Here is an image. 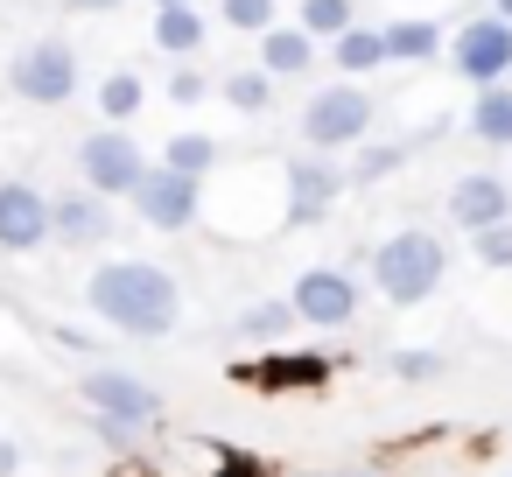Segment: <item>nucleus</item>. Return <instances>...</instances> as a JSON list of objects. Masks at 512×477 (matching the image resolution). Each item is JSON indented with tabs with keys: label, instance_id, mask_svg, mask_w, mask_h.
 <instances>
[{
	"label": "nucleus",
	"instance_id": "cd10ccee",
	"mask_svg": "<svg viewBox=\"0 0 512 477\" xmlns=\"http://www.w3.org/2000/svg\"><path fill=\"white\" fill-rule=\"evenodd\" d=\"M400 162H407V148H400V141H386V148H372V155H358V162H351V183H379V176H393Z\"/></svg>",
	"mask_w": 512,
	"mask_h": 477
},
{
	"label": "nucleus",
	"instance_id": "39448f33",
	"mask_svg": "<svg viewBox=\"0 0 512 477\" xmlns=\"http://www.w3.org/2000/svg\"><path fill=\"white\" fill-rule=\"evenodd\" d=\"M134 218L148 225V232H197V218H204V183L197 176H183V169H169V162H148V176L134 183Z\"/></svg>",
	"mask_w": 512,
	"mask_h": 477
},
{
	"label": "nucleus",
	"instance_id": "20e7f679",
	"mask_svg": "<svg viewBox=\"0 0 512 477\" xmlns=\"http://www.w3.org/2000/svg\"><path fill=\"white\" fill-rule=\"evenodd\" d=\"M8 92L29 99V106H71L78 99V50L64 36H36L15 50L8 64Z\"/></svg>",
	"mask_w": 512,
	"mask_h": 477
},
{
	"label": "nucleus",
	"instance_id": "412c9836",
	"mask_svg": "<svg viewBox=\"0 0 512 477\" xmlns=\"http://www.w3.org/2000/svg\"><path fill=\"white\" fill-rule=\"evenodd\" d=\"M295 323H302V316H295V302L281 295V302H253L232 330H239V337H253V344H288V330H295Z\"/></svg>",
	"mask_w": 512,
	"mask_h": 477
},
{
	"label": "nucleus",
	"instance_id": "7c9ffc66",
	"mask_svg": "<svg viewBox=\"0 0 512 477\" xmlns=\"http://www.w3.org/2000/svg\"><path fill=\"white\" fill-rule=\"evenodd\" d=\"M64 8H71V15H120L127 0H64Z\"/></svg>",
	"mask_w": 512,
	"mask_h": 477
},
{
	"label": "nucleus",
	"instance_id": "f8f14e48",
	"mask_svg": "<svg viewBox=\"0 0 512 477\" xmlns=\"http://www.w3.org/2000/svg\"><path fill=\"white\" fill-rule=\"evenodd\" d=\"M50 246V197L22 176L0 183V253H43Z\"/></svg>",
	"mask_w": 512,
	"mask_h": 477
},
{
	"label": "nucleus",
	"instance_id": "1a4fd4ad",
	"mask_svg": "<svg viewBox=\"0 0 512 477\" xmlns=\"http://www.w3.org/2000/svg\"><path fill=\"white\" fill-rule=\"evenodd\" d=\"M288 302H295L302 323H316V330H344V323H358L365 288H358V274H344V267H302L295 288H288Z\"/></svg>",
	"mask_w": 512,
	"mask_h": 477
},
{
	"label": "nucleus",
	"instance_id": "ddd939ff",
	"mask_svg": "<svg viewBox=\"0 0 512 477\" xmlns=\"http://www.w3.org/2000/svg\"><path fill=\"white\" fill-rule=\"evenodd\" d=\"M442 211L456 218V232H484V225L512 218V183H505V176H491V169H470V176H456V183H449Z\"/></svg>",
	"mask_w": 512,
	"mask_h": 477
},
{
	"label": "nucleus",
	"instance_id": "4468645a",
	"mask_svg": "<svg viewBox=\"0 0 512 477\" xmlns=\"http://www.w3.org/2000/svg\"><path fill=\"white\" fill-rule=\"evenodd\" d=\"M379 36H386V64H435L449 50V29L435 15H393Z\"/></svg>",
	"mask_w": 512,
	"mask_h": 477
},
{
	"label": "nucleus",
	"instance_id": "aec40b11",
	"mask_svg": "<svg viewBox=\"0 0 512 477\" xmlns=\"http://www.w3.org/2000/svg\"><path fill=\"white\" fill-rule=\"evenodd\" d=\"M141 106H148V85H141V71H106V78H99V113H106L113 127H127Z\"/></svg>",
	"mask_w": 512,
	"mask_h": 477
},
{
	"label": "nucleus",
	"instance_id": "473e14b6",
	"mask_svg": "<svg viewBox=\"0 0 512 477\" xmlns=\"http://www.w3.org/2000/svg\"><path fill=\"white\" fill-rule=\"evenodd\" d=\"M302 477H358V470H302Z\"/></svg>",
	"mask_w": 512,
	"mask_h": 477
},
{
	"label": "nucleus",
	"instance_id": "a878e982",
	"mask_svg": "<svg viewBox=\"0 0 512 477\" xmlns=\"http://www.w3.org/2000/svg\"><path fill=\"white\" fill-rule=\"evenodd\" d=\"M295 22H302L309 36H344V29L358 22V0H302Z\"/></svg>",
	"mask_w": 512,
	"mask_h": 477
},
{
	"label": "nucleus",
	"instance_id": "9d476101",
	"mask_svg": "<svg viewBox=\"0 0 512 477\" xmlns=\"http://www.w3.org/2000/svg\"><path fill=\"white\" fill-rule=\"evenodd\" d=\"M78 400H85L99 421H120V428H141V421L162 414V393H155L148 379H134V372H113V365L78 372Z\"/></svg>",
	"mask_w": 512,
	"mask_h": 477
},
{
	"label": "nucleus",
	"instance_id": "0eeeda50",
	"mask_svg": "<svg viewBox=\"0 0 512 477\" xmlns=\"http://www.w3.org/2000/svg\"><path fill=\"white\" fill-rule=\"evenodd\" d=\"M337 197H344V169L330 155H316V148L309 155H288V169H281V225L288 232L323 225Z\"/></svg>",
	"mask_w": 512,
	"mask_h": 477
},
{
	"label": "nucleus",
	"instance_id": "a211bd4d",
	"mask_svg": "<svg viewBox=\"0 0 512 477\" xmlns=\"http://www.w3.org/2000/svg\"><path fill=\"white\" fill-rule=\"evenodd\" d=\"M337 365L323 358V351H281V358H267V365H246L239 379H260V386H323Z\"/></svg>",
	"mask_w": 512,
	"mask_h": 477
},
{
	"label": "nucleus",
	"instance_id": "6e6552de",
	"mask_svg": "<svg viewBox=\"0 0 512 477\" xmlns=\"http://www.w3.org/2000/svg\"><path fill=\"white\" fill-rule=\"evenodd\" d=\"M442 57H449V71L463 85H498V78H512V22L505 15H470L449 36Z\"/></svg>",
	"mask_w": 512,
	"mask_h": 477
},
{
	"label": "nucleus",
	"instance_id": "2f4dec72",
	"mask_svg": "<svg viewBox=\"0 0 512 477\" xmlns=\"http://www.w3.org/2000/svg\"><path fill=\"white\" fill-rule=\"evenodd\" d=\"M15 470H22V449H15L8 435H0V477H15Z\"/></svg>",
	"mask_w": 512,
	"mask_h": 477
},
{
	"label": "nucleus",
	"instance_id": "5701e85b",
	"mask_svg": "<svg viewBox=\"0 0 512 477\" xmlns=\"http://www.w3.org/2000/svg\"><path fill=\"white\" fill-rule=\"evenodd\" d=\"M218 99H225L232 113H267V106H274V78H267V71H225Z\"/></svg>",
	"mask_w": 512,
	"mask_h": 477
},
{
	"label": "nucleus",
	"instance_id": "423d86ee",
	"mask_svg": "<svg viewBox=\"0 0 512 477\" xmlns=\"http://www.w3.org/2000/svg\"><path fill=\"white\" fill-rule=\"evenodd\" d=\"M78 176L99 190V197H134V183L148 176V148L127 134V127H92L85 141H78Z\"/></svg>",
	"mask_w": 512,
	"mask_h": 477
},
{
	"label": "nucleus",
	"instance_id": "f704fd0d",
	"mask_svg": "<svg viewBox=\"0 0 512 477\" xmlns=\"http://www.w3.org/2000/svg\"><path fill=\"white\" fill-rule=\"evenodd\" d=\"M155 8H176V0H155Z\"/></svg>",
	"mask_w": 512,
	"mask_h": 477
},
{
	"label": "nucleus",
	"instance_id": "f3484780",
	"mask_svg": "<svg viewBox=\"0 0 512 477\" xmlns=\"http://www.w3.org/2000/svg\"><path fill=\"white\" fill-rule=\"evenodd\" d=\"M330 64H337V78H372L386 64V36L365 29V22H351L344 36H330Z\"/></svg>",
	"mask_w": 512,
	"mask_h": 477
},
{
	"label": "nucleus",
	"instance_id": "4be33fe9",
	"mask_svg": "<svg viewBox=\"0 0 512 477\" xmlns=\"http://www.w3.org/2000/svg\"><path fill=\"white\" fill-rule=\"evenodd\" d=\"M218 155H225V148H218L211 134H169V141H162V162L183 169V176H197V183L218 169Z\"/></svg>",
	"mask_w": 512,
	"mask_h": 477
},
{
	"label": "nucleus",
	"instance_id": "6ab92c4d",
	"mask_svg": "<svg viewBox=\"0 0 512 477\" xmlns=\"http://www.w3.org/2000/svg\"><path fill=\"white\" fill-rule=\"evenodd\" d=\"M470 134L484 141V148H512V85L498 78V85H477V99H470Z\"/></svg>",
	"mask_w": 512,
	"mask_h": 477
},
{
	"label": "nucleus",
	"instance_id": "bb28decb",
	"mask_svg": "<svg viewBox=\"0 0 512 477\" xmlns=\"http://www.w3.org/2000/svg\"><path fill=\"white\" fill-rule=\"evenodd\" d=\"M470 253L491 267V274H505L512 267V218H498V225H484V232H470Z\"/></svg>",
	"mask_w": 512,
	"mask_h": 477
},
{
	"label": "nucleus",
	"instance_id": "393cba45",
	"mask_svg": "<svg viewBox=\"0 0 512 477\" xmlns=\"http://www.w3.org/2000/svg\"><path fill=\"white\" fill-rule=\"evenodd\" d=\"M218 15L232 36H267L281 22V0H218Z\"/></svg>",
	"mask_w": 512,
	"mask_h": 477
},
{
	"label": "nucleus",
	"instance_id": "72a5a7b5",
	"mask_svg": "<svg viewBox=\"0 0 512 477\" xmlns=\"http://www.w3.org/2000/svg\"><path fill=\"white\" fill-rule=\"evenodd\" d=\"M491 15H505V22H512V0H491Z\"/></svg>",
	"mask_w": 512,
	"mask_h": 477
},
{
	"label": "nucleus",
	"instance_id": "2eb2a0df",
	"mask_svg": "<svg viewBox=\"0 0 512 477\" xmlns=\"http://www.w3.org/2000/svg\"><path fill=\"white\" fill-rule=\"evenodd\" d=\"M309 64H316V36H309L302 22H295V29L274 22V29L260 36V71H267V78H309Z\"/></svg>",
	"mask_w": 512,
	"mask_h": 477
},
{
	"label": "nucleus",
	"instance_id": "dca6fc26",
	"mask_svg": "<svg viewBox=\"0 0 512 477\" xmlns=\"http://www.w3.org/2000/svg\"><path fill=\"white\" fill-rule=\"evenodd\" d=\"M148 36H155V50H162V57H183V64H190V57L204 50V15H197V0L155 8V29H148Z\"/></svg>",
	"mask_w": 512,
	"mask_h": 477
},
{
	"label": "nucleus",
	"instance_id": "c85d7f7f",
	"mask_svg": "<svg viewBox=\"0 0 512 477\" xmlns=\"http://www.w3.org/2000/svg\"><path fill=\"white\" fill-rule=\"evenodd\" d=\"M169 99H176V106H197V99H211L204 71H197V64H176V71H169Z\"/></svg>",
	"mask_w": 512,
	"mask_h": 477
},
{
	"label": "nucleus",
	"instance_id": "7ed1b4c3",
	"mask_svg": "<svg viewBox=\"0 0 512 477\" xmlns=\"http://www.w3.org/2000/svg\"><path fill=\"white\" fill-rule=\"evenodd\" d=\"M379 120V92H365V78H337L330 92H316L302 106V141L316 155H337V148H358Z\"/></svg>",
	"mask_w": 512,
	"mask_h": 477
},
{
	"label": "nucleus",
	"instance_id": "f03ea898",
	"mask_svg": "<svg viewBox=\"0 0 512 477\" xmlns=\"http://www.w3.org/2000/svg\"><path fill=\"white\" fill-rule=\"evenodd\" d=\"M442 281H449V246H442L428 225H400L393 239L372 246V288H379L393 309H421Z\"/></svg>",
	"mask_w": 512,
	"mask_h": 477
},
{
	"label": "nucleus",
	"instance_id": "f257e3e1",
	"mask_svg": "<svg viewBox=\"0 0 512 477\" xmlns=\"http://www.w3.org/2000/svg\"><path fill=\"white\" fill-rule=\"evenodd\" d=\"M85 302H92V316H99L106 330L148 337V344L183 323V288H176V274L155 267V260H134V253L99 260L92 281H85Z\"/></svg>",
	"mask_w": 512,
	"mask_h": 477
},
{
	"label": "nucleus",
	"instance_id": "9b49d317",
	"mask_svg": "<svg viewBox=\"0 0 512 477\" xmlns=\"http://www.w3.org/2000/svg\"><path fill=\"white\" fill-rule=\"evenodd\" d=\"M50 239L71 246V253H99V246L113 239V197H99L92 183L57 190V197H50Z\"/></svg>",
	"mask_w": 512,
	"mask_h": 477
},
{
	"label": "nucleus",
	"instance_id": "c756f323",
	"mask_svg": "<svg viewBox=\"0 0 512 477\" xmlns=\"http://www.w3.org/2000/svg\"><path fill=\"white\" fill-rule=\"evenodd\" d=\"M211 477H267V463L260 456H246V449H232V456H218V470Z\"/></svg>",
	"mask_w": 512,
	"mask_h": 477
},
{
	"label": "nucleus",
	"instance_id": "b1692460",
	"mask_svg": "<svg viewBox=\"0 0 512 477\" xmlns=\"http://www.w3.org/2000/svg\"><path fill=\"white\" fill-rule=\"evenodd\" d=\"M386 365H393V379H400V386H428V379H442V372H449V358H442L435 344H400Z\"/></svg>",
	"mask_w": 512,
	"mask_h": 477
}]
</instances>
